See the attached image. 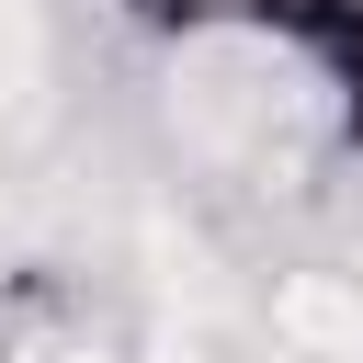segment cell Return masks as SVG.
I'll use <instances>...</instances> for the list:
<instances>
[{"mask_svg": "<svg viewBox=\"0 0 363 363\" xmlns=\"http://www.w3.org/2000/svg\"><path fill=\"white\" fill-rule=\"evenodd\" d=\"M227 34H261V45L306 57L318 91H329V113H340V136L363 147V0H238Z\"/></svg>", "mask_w": 363, "mask_h": 363, "instance_id": "cell-1", "label": "cell"}, {"mask_svg": "<svg viewBox=\"0 0 363 363\" xmlns=\"http://www.w3.org/2000/svg\"><path fill=\"white\" fill-rule=\"evenodd\" d=\"M125 23H147V34H227L238 23V0H113Z\"/></svg>", "mask_w": 363, "mask_h": 363, "instance_id": "cell-2", "label": "cell"}]
</instances>
